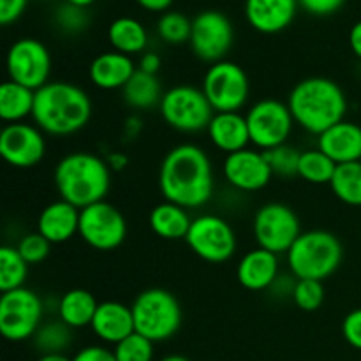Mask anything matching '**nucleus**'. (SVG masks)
Listing matches in <instances>:
<instances>
[{
  "label": "nucleus",
  "instance_id": "nucleus-35",
  "mask_svg": "<svg viewBox=\"0 0 361 361\" xmlns=\"http://www.w3.org/2000/svg\"><path fill=\"white\" fill-rule=\"evenodd\" d=\"M324 291L323 281H312V279H296L295 288H293V302L296 303L298 309L303 312H316L324 303Z\"/></svg>",
  "mask_w": 361,
  "mask_h": 361
},
{
  "label": "nucleus",
  "instance_id": "nucleus-9",
  "mask_svg": "<svg viewBox=\"0 0 361 361\" xmlns=\"http://www.w3.org/2000/svg\"><path fill=\"white\" fill-rule=\"evenodd\" d=\"M201 90L215 113L240 111L250 95V81L242 66L231 60L210 63Z\"/></svg>",
  "mask_w": 361,
  "mask_h": 361
},
{
  "label": "nucleus",
  "instance_id": "nucleus-29",
  "mask_svg": "<svg viewBox=\"0 0 361 361\" xmlns=\"http://www.w3.org/2000/svg\"><path fill=\"white\" fill-rule=\"evenodd\" d=\"M123 101L137 111H147L161 104V99L164 95L157 76L147 74L137 69L129 83L122 88Z\"/></svg>",
  "mask_w": 361,
  "mask_h": 361
},
{
  "label": "nucleus",
  "instance_id": "nucleus-24",
  "mask_svg": "<svg viewBox=\"0 0 361 361\" xmlns=\"http://www.w3.org/2000/svg\"><path fill=\"white\" fill-rule=\"evenodd\" d=\"M207 133L214 147L228 155L249 148L250 145L247 116L240 111L215 113Z\"/></svg>",
  "mask_w": 361,
  "mask_h": 361
},
{
  "label": "nucleus",
  "instance_id": "nucleus-6",
  "mask_svg": "<svg viewBox=\"0 0 361 361\" xmlns=\"http://www.w3.org/2000/svg\"><path fill=\"white\" fill-rule=\"evenodd\" d=\"M130 309L136 331L154 344L169 341L182 326L183 312L180 302L166 289L152 288L140 293Z\"/></svg>",
  "mask_w": 361,
  "mask_h": 361
},
{
  "label": "nucleus",
  "instance_id": "nucleus-14",
  "mask_svg": "<svg viewBox=\"0 0 361 361\" xmlns=\"http://www.w3.org/2000/svg\"><path fill=\"white\" fill-rule=\"evenodd\" d=\"M7 74L11 81L37 92L49 83L51 55L39 39L23 37L11 44L6 59Z\"/></svg>",
  "mask_w": 361,
  "mask_h": 361
},
{
  "label": "nucleus",
  "instance_id": "nucleus-19",
  "mask_svg": "<svg viewBox=\"0 0 361 361\" xmlns=\"http://www.w3.org/2000/svg\"><path fill=\"white\" fill-rule=\"evenodd\" d=\"M317 148L337 166L361 161V126L342 120L317 136Z\"/></svg>",
  "mask_w": 361,
  "mask_h": 361
},
{
  "label": "nucleus",
  "instance_id": "nucleus-39",
  "mask_svg": "<svg viewBox=\"0 0 361 361\" xmlns=\"http://www.w3.org/2000/svg\"><path fill=\"white\" fill-rule=\"evenodd\" d=\"M16 249L28 264H37V263H42V261L49 256L51 243H49L41 233L35 231V233H28V235H25L23 238L18 242Z\"/></svg>",
  "mask_w": 361,
  "mask_h": 361
},
{
  "label": "nucleus",
  "instance_id": "nucleus-5",
  "mask_svg": "<svg viewBox=\"0 0 361 361\" xmlns=\"http://www.w3.org/2000/svg\"><path fill=\"white\" fill-rule=\"evenodd\" d=\"M342 256L344 249L341 240L324 229L302 233L286 254L293 277L312 281L331 277L341 267Z\"/></svg>",
  "mask_w": 361,
  "mask_h": 361
},
{
  "label": "nucleus",
  "instance_id": "nucleus-22",
  "mask_svg": "<svg viewBox=\"0 0 361 361\" xmlns=\"http://www.w3.org/2000/svg\"><path fill=\"white\" fill-rule=\"evenodd\" d=\"M236 279L249 291L270 289L279 279V256L261 247L249 250L240 259Z\"/></svg>",
  "mask_w": 361,
  "mask_h": 361
},
{
  "label": "nucleus",
  "instance_id": "nucleus-28",
  "mask_svg": "<svg viewBox=\"0 0 361 361\" xmlns=\"http://www.w3.org/2000/svg\"><path fill=\"white\" fill-rule=\"evenodd\" d=\"M35 104V90L16 81H4L0 87V118L6 123L25 122L32 116Z\"/></svg>",
  "mask_w": 361,
  "mask_h": 361
},
{
  "label": "nucleus",
  "instance_id": "nucleus-21",
  "mask_svg": "<svg viewBox=\"0 0 361 361\" xmlns=\"http://www.w3.org/2000/svg\"><path fill=\"white\" fill-rule=\"evenodd\" d=\"M90 328L99 341L116 345L136 331L133 309L120 302L99 303Z\"/></svg>",
  "mask_w": 361,
  "mask_h": 361
},
{
  "label": "nucleus",
  "instance_id": "nucleus-18",
  "mask_svg": "<svg viewBox=\"0 0 361 361\" xmlns=\"http://www.w3.org/2000/svg\"><path fill=\"white\" fill-rule=\"evenodd\" d=\"M298 0H245V18L261 34H279L295 21Z\"/></svg>",
  "mask_w": 361,
  "mask_h": 361
},
{
  "label": "nucleus",
  "instance_id": "nucleus-25",
  "mask_svg": "<svg viewBox=\"0 0 361 361\" xmlns=\"http://www.w3.org/2000/svg\"><path fill=\"white\" fill-rule=\"evenodd\" d=\"M148 224L159 238L185 240L192 219H190L187 208L171 203V201H164L152 208L150 215H148Z\"/></svg>",
  "mask_w": 361,
  "mask_h": 361
},
{
  "label": "nucleus",
  "instance_id": "nucleus-47",
  "mask_svg": "<svg viewBox=\"0 0 361 361\" xmlns=\"http://www.w3.org/2000/svg\"><path fill=\"white\" fill-rule=\"evenodd\" d=\"M108 164L111 168V171H120V169H123L127 166V157L123 154H120V152H116V154H113L109 157Z\"/></svg>",
  "mask_w": 361,
  "mask_h": 361
},
{
  "label": "nucleus",
  "instance_id": "nucleus-51",
  "mask_svg": "<svg viewBox=\"0 0 361 361\" xmlns=\"http://www.w3.org/2000/svg\"><path fill=\"white\" fill-rule=\"evenodd\" d=\"M161 361H190V360L185 358V356H182V355H168V356H164Z\"/></svg>",
  "mask_w": 361,
  "mask_h": 361
},
{
  "label": "nucleus",
  "instance_id": "nucleus-13",
  "mask_svg": "<svg viewBox=\"0 0 361 361\" xmlns=\"http://www.w3.org/2000/svg\"><path fill=\"white\" fill-rule=\"evenodd\" d=\"M92 249L108 252L123 243L127 236V221L122 212L108 201H99L80 212V233Z\"/></svg>",
  "mask_w": 361,
  "mask_h": 361
},
{
  "label": "nucleus",
  "instance_id": "nucleus-31",
  "mask_svg": "<svg viewBox=\"0 0 361 361\" xmlns=\"http://www.w3.org/2000/svg\"><path fill=\"white\" fill-rule=\"evenodd\" d=\"M335 169H337V164L319 148L305 150L300 155L298 176L305 182L314 183V185H323V183L330 185Z\"/></svg>",
  "mask_w": 361,
  "mask_h": 361
},
{
  "label": "nucleus",
  "instance_id": "nucleus-12",
  "mask_svg": "<svg viewBox=\"0 0 361 361\" xmlns=\"http://www.w3.org/2000/svg\"><path fill=\"white\" fill-rule=\"evenodd\" d=\"M250 143L261 152L288 143L295 127L288 102L279 99H261L247 111Z\"/></svg>",
  "mask_w": 361,
  "mask_h": 361
},
{
  "label": "nucleus",
  "instance_id": "nucleus-11",
  "mask_svg": "<svg viewBox=\"0 0 361 361\" xmlns=\"http://www.w3.org/2000/svg\"><path fill=\"white\" fill-rule=\"evenodd\" d=\"M189 249L207 263H226L236 252V235L226 219L203 214L192 219L185 236Z\"/></svg>",
  "mask_w": 361,
  "mask_h": 361
},
{
  "label": "nucleus",
  "instance_id": "nucleus-27",
  "mask_svg": "<svg viewBox=\"0 0 361 361\" xmlns=\"http://www.w3.org/2000/svg\"><path fill=\"white\" fill-rule=\"evenodd\" d=\"M97 307L99 302L90 291L78 288L63 293L62 298L59 300L56 312H59V319L62 323L76 330V328L90 326Z\"/></svg>",
  "mask_w": 361,
  "mask_h": 361
},
{
  "label": "nucleus",
  "instance_id": "nucleus-49",
  "mask_svg": "<svg viewBox=\"0 0 361 361\" xmlns=\"http://www.w3.org/2000/svg\"><path fill=\"white\" fill-rule=\"evenodd\" d=\"M37 361H73L66 355H41Z\"/></svg>",
  "mask_w": 361,
  "mask_h": 361
},
{
  "label": "nucleus",
  "instance_id": "nucleus-48",
  "mask_svg": "<svg viewBox=\"0 0 361 361\" xmlns=\"http://www.w3.org/2000/svg\"><path fill=\"white\" fill-rule=\"evenodd\" d=\"M141 127H143V123H141V120L137 118V116H129V118H127V122H126L127 134H130V136H136V134L141 130Z\"/></svg>",
  "mask_w": 361,
  "mask_h": 361
},
{
  "label": "nucleus",
  "instance_id": "nucleus-37",
  "mask_svg": "<svg viewBox=\"0 0 361 361\" xmlns=\"http://www.w3.org/2000/svg\"><path fill=\"white\" fill-rule=\"evenodd\" d=\"M118 361H154V342L137 331L123 338L113 349Z\"/></svg>",
  "mask_w": 361,
  "mask_h": 361
},
{
  "label": "nucleus",
  "instance_id": "nucleus-20",
  "mask_svg": "<svg viewBox=\"0 0 361 361\" xmlns=\"http://www.w3.org/2000/svg\"><path fill=\"white\" fill-rule=\"evenodd\" d=\"M80 208L59 200L42 208L37 217V233H41L51 245L69 242L80 233Z\"/></svg>",
  "mask_w": 361,
  "mask_h": 361
},
{
  "label": "nucleus",
  "instance_id": "nucleus-16",
  "mask_svg": "<svg viewBox=\"0 0 361 361\" xmlns=\"http://www.w3.org/2000/svg\"><path fill=\"white\" fill-rule=\"evenodd\" d=\"M0 155L13 168H34L46 155L44 134L27 122L6 123L0 133Z\"/></svg>",
  "mask_w": 361,
  "mask_h": 361
},
{
  "label": "nucleus",
  "instance_id": "nucleus-44",
  "mask_svg": "<svg viewBox=\"0 0 361 361\" xmlns=\"http://www.w3.org/2000/svg\"><path fill=\"white\" fill-rule=\"evenodd\" d=\"M161 66H162V60H161V56L157 55V53L145 51L143 55L140 56V63H137V69L143 71V73H147V74H154V76H157Z\"/></svg>",
  "mask_w": 361,
  "mask_h": 361
},
{
  "label": "nucleus",
  "instance_id": "nucleus-46",
  "mask_svg": "<svg viewBox=\"0 0 361 361\" xmlns=\"http://www.w3.org/2000/svg\"><path fill=\"white\" fill-rule=\"evenodd\" d=\"M349 46H351L353 53L356 59L361 60V20L353 25L351 32H349Z\"/></svg>",
  "mask_w": 361,
  "mask_h": 361
},
{
  "label": "nucleus",
  "instance_id": "nucleus-4",
  "mask_svg": "<svg viewBox=\"0 0 361 361\" xmlns=\"http://www.w3.org/2000/svg\"><path fill=\"white\" fill-rule=\"evenodd\" d=\"M55 187L60 200L76 208L104 201L111 187V168L108 161L90 152H73L60 159L55 168Z\"/></svg>",
  "mask_w": 361,
  "mask_h": 361
},
{
  "label": "nucleus",
  "instance_id": "nucleus-30",
  "mask_svg": "<svg viewBox=\"0 0 361 361\" xmlns=\"http://www.w3.org/2000/svg\"><path fill=\"white\" fill-rule=\"evenodd\" d=\"M330 187L338 201L349 207H361V161L337 166Z\"/></svg>",
  "mask_w": 361,
  "mask_h": 361
},
{
  "label": "nucleus",
  "instance_id": "nucleus-40",
  "mask_svg": "<svg viewBox=\"0 0 361 361\" xmlns=\"http://www.w3.org/2000/svg\"><path fill=\"white\" fill-rule=\"evenodd\" d=\"M342 335L351 348L361 351V307L351 310L342 321Z\"/></svg>",
  "mask_w": 361,
  "mask_h": 361
},
{
  "label": "nucleus",
  "instance_id": "nucleus-45",
  "mask_svg": "<svg viewBox=\"0 0 361 361\" xmlns=\"http://www.w3.org/2000/svg\"><path fill=\"white\" fill-rule=\"evenodd\" d=\"M173 2L175 0H136L137 6L143 7L145 11H150V13H166L173 6Z\"/></svg>",
  "mask_w": 361,
  "mask_h": 361
},
{
  "label": "nucleus",
  "instance_id": "nucleus-17",
  "mask_svg": "<svg viewBox=\"0 0 361 361\" xmlns=\"http://www.w3.org/2000/svg\"><path fill=\"white\" fill-rule=\"evenodd\" d=\"M222 169L229 185L242 192H257L264 189L274 176L264 152L257 148H243L226 155Z\"/></svg>",
  "mask_w": 361,
  "mask_h": 361
},
{
  "label": "nucleus",
  "instance_id": "nucleus-38",
  "mask_svg": "<svg viewBox=\"0 0 361 361\" xmlns=\"http://www.w3.org/2000/svg\"><path fill=\"white\" fill-rule=\"evenodd\" d=\"M53 20H55V25L59 30H62L63 34L74 35V34H80V32H83L85 28L88 27L90 18H88L87 9H83V7H78V6H73V4L63 2L60 4L59 9L55 11Z\"/></svg>",
  "mask_w": 361,
  "mask_h": 361
},
{
  "label": "nucleus",
  "instance_id": "nucleus-26",
  "mask_svg": "<svg viewBox=\"0 0 361 361\" xmlns=\"http://www.w3.org/2000/svg\"><path fill=\"white\" fill-rule=\"evenodd\" d=\"M108 41L113 51L129 56L143 55L148 46V32L136 18L120 16L108 27Z\"/></svg>",
  "mask_w": 361,
  "mask_h": 361
},
{
  "label": "nucleus",
  "instance_id": "nucleus-7",
  "mask_svg": "<svg viewBox=\"0 0 361 361\" xmlns=\"http://www.w3.org/2000/svg\"><path fill=\"white\" fill-rule=\"evenodd\" d=\"M159 111L171 129L187 134L207 130L215 115L203 90L192 85H176L164 92Z\"/></svg>",
  "mask_w": 361,
  "mask_h": 361
},
{
  "label": "nucleus",
  "instance_id": "nucleus-8",
  "mask_svg": "<svg viewBox=\"0 0 361 361\" xmlns=\"http://www.w3.org/2000/svg\"><path fill=\"white\" fill-rule=\"evenodd\" d=\"M44 303L32 289L18 288L0 296V334L9 342L34 338L42 324Z\"/></svg>",
  "mask_w": 361,
  "mask_h": 361
},
{
  "label": "nucleus",
  "instance_id": "nucleus-15",
  "mask_svg": "<svg viewBox=\"0 0 361 361\" xmlns=\"http://www.w3.org/2000/svg\"><path fill=\"white\" fill-rule=\"evenodd\" d=\"M235 30L221 11H203L192 18V32H190V48L197 59L204 62H221L233 46Z\"/></svg>",
  "mask_w": 361,
  "mask_h": 361
},
{
  "label": "nucleus",
  "instance_id": "nucleus-3",
  "mask_svg": "<svg viewBox=\"0 0 361 361\" xmlns=\"http://www.w3.org/2000/svg\"><path fill=\"white\" fill-rule=\"evenodd\" d=\"M288 106L296 126L316 136L345 120L348 113V99L341 85L323 76L296 83L289 94Z\"/></svg>",
  "mask_w": 361,
  "mask_h": 361
},
{
  "label": "nucleus",
  "instance_id": "nucleus-2",
  "mask_svg": "<svg viewBox=\"0 0 361 361\" xmlns=\"http://www.w3.org/2000/svg\"><path fill=\"white\" fill-rule=\"evenodd\" d=\"M92 101L87 92L69 81H49L35 92L32 120L51 136H71L88 126Z\"/></svg>",
  "mask_w": 361,
  "mask_h": 361
},
{
  "label": "nucleus",
  "instance_id": "nucleus-1",
  "mask_svg": "<svg viewBox=\"0 0 361 361\" xmlns=\"http://www.w3.org/2000/svg\"><path fill=\"white\" fill-rule=\"evenodd\" d=\"M214 166L201 147L183 143L171 148L159 169V189L166 201L192 210L214 196Z\"/></svg>",
  "mask_w": 361,
  "mask_h": 361
},
{
  "label": "nucleus",
  "instance_id": "nucleus-34",
  "mask_svg": "<svg viewBox=\"0 0 361 361\" xmlns=\"http://www.w3.org/2000/svg\"><path fill=\"white\" fill-rule=\"evenodd\" d=\"M192 20L178 11H166L157 21V34L166 44L178 46L190 41Z\"/></svg>",
  "mask_w": 361,
  "mask_h": 361
},
{
  "label": "nucleus",
  "instance_id": "nucleus-50",
  "mask_svg": "<svg viewBox=\"0 0 361 361\" xmlns=\"http://www.w3.org/2000/svg\"><path fill=\"white\" fill-rule=\"evenodd\" d=\"M63 2L73 4V6H78V7H83V9H87V7H90L92 4L95 2V0H63Z\"/></svg>",
  "mask_w": 361,
  "mask_h": 361
},
{
  "label": "nucleus",
  "instance_id": "nucleus-43",
  "mask_svg": "<svg viewBox=\"0 0 361 361\" xmlns=\"http://www.w3.org/2000/svg\"><path fill=\"white\" fill-rule=\"evenodd\" d=\"M73 361H118L115 353L104 345H88L73 356Z\"/></svg>",
  "mask_w": 361,
  "mask_h": 361
},
{
  "label": "nucleus",
  "instance_id": "nucleus-36",
  "mask_svg": "<svg viewBox=\"0 0 361 361\" xmlns=\"http://www.w3.org/2000/svg\"><path fill=\"white\" fill-rule=\"evenodd\" d=\"M300 155H302V152H298L288 143L264 152V157L270 164L271 173L277 176H286V178L298 176Z\"/></svg>",
  "mask_w": 361,
  "mask_h": 361
},
{
  "label": "nucleus",
  "instance_id": "nucleus-42",
  "mask_svg": "<svg viewBox=\"0 0 361 361\" xmlns=\"http://www.w3.org/2000/svg\"><path fill=\"white\" fill-rule=\"evenodd\" d=\"M28 0H0V23L4 27L20 20L27 9Z\"/></svg>",
  "mask_w": 361,
  "mask_h": 361
},
{
  "label": "nucleus",
  "instance_id": "nucleus-23",
  "mask_svg": "<svg viewBox=\"0 0 361 361\" xmlns=\"http://www.w3.org/2000/svg\"><path fill=\"white\" fill-rule=\"evenodd\" d=\"M137 71L133 56L118 51H104L92 60L88 78L101 90H122Z\"/></svg>",
  "mask_w": 361,
  "mask_h": 361
},
{
  "label": "nucleus",
  "instance_id": "nucleus-33",
  "mask_svg": "<svg viewBox=\"0 0 361 361\" xmlns=\"http://www.w3.org/2000/svg\"><path fill=\"white\" fill-rule=\"evenodd\" d=\"M73 342V328L62 321H49L41 324L37 334L34 335V345L41 355H63Z\"/></svg>",
  "mask_w": 361,
  "mask_h": 361
},
{
  "label": "nucleus",
  "instance_id": "nucleus-10",
  "mask_svg": "<svg viewBox=\"0 0 361 361\" xmlns=\"http://www.w3.org/2000/svg\"><path fill=\"white\" fill-rule=\"evenodd\" d=\"M252 233L257 245L274 254H288L302 235V224L291 207L284 203H267L252 219Z\"/></svg>",
  "mask_w": 361,
  "mask_h": 361
},
{
  "label": "nucleus",
  "instance_id": "nucleus-41",
  "mask_svg": "<svg viewBox=\"0 0 361 361\" xmlns=\"http://www.w3.org/2000/svg\"><path fill=\"white\" fill-rule=\"evenodd\" d=\"M298 4L312 16H330L342 9L345 0H298Z\"/></svg>",
  "mask_w": 361,
  "mask_h": 361
},
{
  "label": "nucleus",
  "instance_id": "nucleus-32",
  "mask_svg": "<svg viewBox=\"0 0 361 361\" xmlns=\"http://www.w3.org/2000/svg\"><path fill=\"white\" fill-rule=\"evenodd\" d=\"M28 275V263L21 257L16 247H0V291L7 293L23 288Z\"/></svg>",
  "mask_w": 361,
  "mask_h": 361
}]
</instances>
